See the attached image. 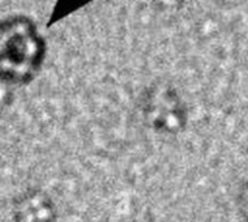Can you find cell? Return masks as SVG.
Listing matches in <instances>:
<instances>
[{"instance_id": "1", "label": "cell", "mask_w": 248, "mask_h": 222, "mask_svg": "<svg viewBox=\"0 0 248 222\" xmlns=\"http://www.w3.org/2000/svg\"><path fill=\"white\" fill-rule=\"evenodd\" d=\"M41 60V43L31 25L12 20L0 25V77L24 82Z\"/></svg>"}]
</instances>
